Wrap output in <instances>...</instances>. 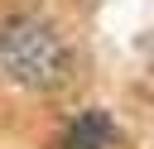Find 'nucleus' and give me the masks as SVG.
I'll use <instances>...</instances> for the list:
<instances>
[{"label":"nucleus","instance_id":"f257e3e1","mask_svg":"<svg viewBox=\"0 0 154 149\" xmlns=\"http://www.w3.org/2000/svg\"><path fill=\"white\" fill-rule=\"evenodd\" d=\"M0 67L34 91H53L72 72V53L63 34L38 14H10L0 19Z\"/></svg>","mask_w":154,"mask_h":149},{"label":"nucleus","instance_id":"f03ea898","mask_svg":"<svg viewBox=\"0 0 154 149\" xmlns=\"http://www.w3.org/2000/svg\"><path fill=\"white\" fill-rule=\"evenodd\" d=\"M116 125L106 111H82L67 130H63V149H111Z\"/></svg>","mask_w":154,"mask_h":149}]
</instances>
